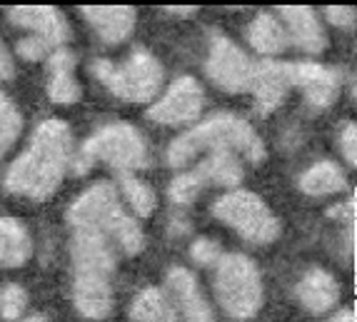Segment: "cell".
<instances>
[{
    "mask_svg": "<svg viewBox=\"0 0 357 322\" xmlns=\"http://www.w3.org/2000/svg\"><path fill=\"white\" fill-rule=\"evenodd\" d=\"M73 158V135L68 123L50 118L36 128L30 145L6 173V190L33 200L50 197L63 183Z\"/></svg>",
    "mask_w": 357,
    "mask_h": 322,
    "instance_id": "cell-1",
    "label": "cell"
},
{
    "mask_svg": "<svg viewBox=\"0 0 357 322\" xmlns=\"http://www.w3.org/2000/svg\"><path fill=\"white\" fill-rule=\"evenodd\" d=\"M203 150H232L248 158L250 162H260L265 158V145L260 135L252 130L248 120L232 113H215L205 123H200L192 130L183 132L167 148V165L185 167L197 153Z\"/></svg>",
    "mask_w": 357,
    "mask_h": 322,
    "instance_id": "cell-2",
    "label": "cell"
},
{
    "mask_svg": "<svg viewBox=\"0 0 357 322\" xmlns=\"http://www.w3.org/2000/svg\"><path fill=\"white\" fill-rule=\"evenodd\" d=\"M68 222L73 230H96L113 238L128 255H137L145 247L143 227L123 210L118 190L110 183H98L77 197L68 210Z\"/></svg>",
    "mask_w": 357,
    "mask_h": 322,
    "instance_id": "cell-3",
    "label": "cell"
},
{
    "mask_svg": "<svg viewBox=\"0 0 357 322\" xmlns=\"http://www.w3.org/2000/svg\"><path fill=\"white\" fill-rule=\"evenodd\" d=\"M96 160H105L107 165L118 167L123 173L143 170L150 165L148 143L140 135V130H135L132 125L113 123V125L100 128L96 135H90L83 143V148L75 153V158H70L73 173H88Z\"/></svg>",
    "mask_w": 357,
    "mask_h": 322,
    "instance_id": "cell-4",
    "label": "cell"
},
{
    "mask_svg": "<svg viewBox=\"0 0 357 322\" xmlns=\"http://www.w3.org/2000/svg\"><path fill=\"white\" fill-rule=\"evenodd\" d=\"M90 70L113 95L130 102H148L150 98L158 95V90L162 88V78H165L160 60L143 48L132 50L120 66L98 58L93 60Z\"/></svg>",
    "mask_w": 357,
    "mask_h": 322,
    "instance_id": "cell-5",
    "label": "cell"
},
{
    "mask_svg": "<svg viewBox=\"0 0 357 322\" xmlns=\"http://www.w3.org/2000/svg\"><path fill=\"white\" fill-rule=\"evenodd\" d=\"M215 295L235 320H250L262 307V277L243 252H227L215 263Z\"/></svg>",
    "mask_w": 357,
    "mask_h": 322,
    "instance_id": "cell-6",
    "label": "cell"
},
{
    "mask_svg": "<svg viewBox=\"0 0 357 322\" xmlns=\"http://www.w3.org/2000/svg\"><path fill=\"white\" fill-rule=\"evenodd\" d=\"M213 215L252 245H268L280 235V220L273 215L268 203L250 190L220 195L213 205Z\"/></svg>",
    "mask_w": 357,
    "mask_h": 322,
    "instance_id": "cell-7",
    "label": "cell"
},
{
    "mask_svg": "<svg viewBox=\"0 0 357 322\" xmlns=\"http://www.w3.org/2000/svg\"><path fill=\"white\" fill-rule=\"evenodd\" d=\"M252 66L255 63L227 36H222V33H213L210 36L205 70H208L210 80L220 90H225V93H245V90L250 88Z\"/></svg>",
    "mask_w": 357,
    "mask_h": 322,
    "instance_id": "cell-8",
    "label": "cell"
},
{
    "mask_svg": "<svg viewBox=\"0 0 357 322\" xmlns=\"http://www.w3.org/2000/svg\"><path fill=\"white\" fill-rule=\"evenodd\" d=\"M205 93L203 85L192 75H180L167 85L162 98L148 110V118L160 125H185L203 113Z\"/></svg>",
    "mask_w": 357,
    "mask_h": 322,
    "instance_id": "cell-9",
    "label": "cell"
},
{
    "mask_svg": "<svg viewBox=\"0 0 357 322\" xmlns=\"http://www.w3.org/2000/svg\"><path fill=\"white\" fill-rule=\"evenodd\" d=\"M73 277H105L110 280L115 270V252L110 238L96 230H75L70 243Z\"/></svg>",
    "mask_w": 357,
    "mask_h": 322,
    "instance_id": "cell-10",
    "label": "cell"
},
{
    "mask_svg": "<svg viewBox=\"0 0 357 322\" xmlns=\"http://www.w3.org/2000/svg\"><path fill=\"white\" fill-rule=\"evenodd\" d=\"M290 85H298L315 110L333 105L342 88V72L320 63H287Z\"/></svg>",
    "mask_w": 357,
    "mask_h": 322,
    "instance_id": "cell-11",
    "label": "cell"
},
{
    "mask_svg": "<svg viewBox=\"0 0 357 322\" xmlns=\"http://www.w3.org/2000/svg\"><path fill=\"white\" fill-rule=\"evenodd\" d=\"M8 18L13 25L30 30L33 38H40L50 48H60L70 36L66 15L58 8L50 6H15L8 10Z\"/></svg>",
    "mask_w": 357,
    "mask_h": 322,
    "instance_id": "cell-12",
    "label": "cell"
},
{
    "mask_svg": "<svg viewBox=\"0 0 357 322\" xmlns=\"http://www.w3.org/2000/svg\"><path fill=\"white\" fill-rule=\"evenodd\" d=\"M287 88H290V75H287V63L278 60H262L252 66L250 88L255 95V110L260 115H268L280 107L285 100Z\"/></svg>",
    "mask_w": 357,
    "mask_h": 322,
    "instance_id": "cell-13",
    "label": "cell"
},
{
    "mask_svg": "<svg viewBox=\"0 0 357 322\" xmlns=\"http://www.w3.org/2000/svg\"><path fill=\"white\" fill-rule=\"evenodd\" d=\"M282 18V28L287 33V40L295 43L305 53H322L328 48V33L322 28L320 18L315 15L312 8L303 6H282L278 8Z\"/></svg>",
    "mask_w": 357,
    "mask_h": 322,
    "instance_id": "cell-14",
    "label": "cell"
},
{
    "mask_svg": "<svg viewBox=\"0 0 357 322\" xmlns=\"http://www.w3.org/2000/svg\"><path fill=\"white\" fill-rule=\"evenodd\" d=\"M167 287L178 298L180 310H183L188 322H215L213 307H210L203 290L197 285V277L188 268L175 265V268L167 270Z\"/></svg>",
    "mask_w": 357,
    "mask_h": 322,
    "instance_id": "cell-15",
    "label": "cell"
},
{
    "mask_svg": "<svg viewBox=\"0 0 357 322\" xmlns=\"http://www.w3.org/2000/svg\"><path fill=\"white\" fill-rule=\"evenodd\" d=\"M295 295H298L300 305L312 315H322L330 312L340 300V282L335 280L328 270L322 268H310L307 273L300 277L295 285Z\"/></svg>",
    "mask_w": 357,
    "mask_h": 322,
    "instance_id": "cell-16",
    "label": "cell"
},
{
    "mask_svg": "<svg viewBox=\"0 0 357 322\" xmlns=\"http://www.w3.org/2000/svg\"><path fill=\"white\" fill-rule=\"evenodd\" d=\"M80 13L96 28L98 36L113 45L128 40L135 28V10L126 6H85L80 8Z\"/></svg>",
    "mask_w": 357,
    "mask_h": 322,
    "instance_id": "cell-17",
    "label": "cell"
},
{
    "mask_svg": "<svg viewBox=\"0 0 357 322\" xmlns=\"http://www.w3.org/2000/svg\"><path fill=\"white\" fill-rule=\"evenodd\" d=\"M73 302L88 320H102L113 310V287L105 277H73Z\"/></svg>",
    "mask_w": 357,
    "mask_h": 322,
    "instance_id": "cell-18",
    "label": "cell"
},
{
    "mask_svg": "<svg viewBox=\"0 0 357 322\" xmlns=\"http://www.w3.org/2000/svg\"><path fill=\"white\" fill-rule=\"evenodd\" d=\"M48 95L53 102L70 105L80 100V85L75 80V58L70 50L58 48L48 58Z\"/></svg>",
    "mask_w": 357,
    "mask_h": 322,
    "instance_id": "cell-19",
    "label": "cell"
},
{
    "mask_svg": "<svg viewBox=\"0 0 357 322\" xmlns=\"http://www.w3.org/2000/svg\"><path fill=\"white\" fill-rule=\"evenodd\" d=\"M33 252L28 230L15 217H0V268H20Z\"/></svg>",
    "mask_w": 357,
    "mask_h": 322,
    "instance_id": "cell-20",
    "label": "cell"
},
{
    "mask_svg": "<svg viewBox=\"0 0 357 322\" xmlns=\"http://www.w3.org/2000/svg\"><path fill=\"white\" fill-rule=\"evenodd\" d=\"M300 190L305 195L320 197V195H335V192L347 190V175L345 170L333 160H320L310 165L298 180Z\"/></svg>",
    "mask_w": 357,
    "mask_h": 322,
    "instance_id": "cell-21",
    "label": "cell"
},
{
    "mask_svg": "<svg viewBox=\"0 0 357 322\" xmlns=\"http://www.w3.org/2000/svg\"><path fill=\"white\" fill-rule=\"evenodd\" d=\"M195 170L205 180V185L235 187L245 178L243 162L238 160V155L232 150H213L208 155V160L200 162Z\"/></svg>",
    "mask_w": 357,
    "mask_h": 322,
    "instance_id": "cell-22",
    "label": "cell"
},
{
    "mask_svg": "<svg viewBox=\"0 0 357 322\" xmlns=\"http://www.w3.org/2000/svg\"><path fill=\"white\" fill-rule=\"evenodd\" d=\"M248 40L260 55H280L287 48V33L282 23L270 13H257L248 25Z\"/></svg>",
    "mask_w": 357,
    "mask_h": 322,
    "instance_id": "cell-23",
    "label": "cell"
},
{
    "mask_svg": "<svg viewBox=\"0 0 357 322\" xmlns=\"http://www.w3.org/2000/svg\"><path fill=\"white\" fill-rule=\"evenodd\" d=\"M130 317L135 322H178L170 300L158 287H145L130 305Z\"/></svg>",
    "mask_w": 357,
    "mask_h": 322,
    "instance_id": "cell-24",
    "label": "cell"
},
{
    "mask_svg": "<svg viewBox=\"0 0 357 322\" xmlns=\"http://www.w3.org/2000/svg\"><path fill=\"white\" fill-rule=\"evenodd\" d=\"M120 190H123V195L128 197L130 208L135 210L140 217H148V215H153L155 192H153V187L145 183V180L135 178V175H130V173H123V175H120Z\"/></svg>",
    "mask_w": 357,
    "mask_h": 322,
    "instance_id": "cell-25",
    "label": "cell"
},
{
    "mask_svg": "<svg viewBox=\"0 0 357 322\" xmlns=\"http://www.w3.org/2000/svg\"><path fill=\"white\" fill-rule=\"evenodd\" d=\"M205 187V180L200 178L197 170H188V173H180L170 180L167 185V195L175 205H190Z\"/></svg>",
    "mask_w": 357,
    "mask_h": 322,
    "instance_id": "cell-26",
    "label": "cell"
},
{
    "mask_svg": "<svg viewBox=\"0 0 357 322\" xmlns=\"http://www.w3.org/2000/svg\"><path fill=\"white\" fill-rule=\"evenodd\" d=\"M25 307H28V293L20 285L10 282L0 290V315L6 320H18Z\"/></svg>",
    "mask_w": 357,
    "mask_h": 322,
    "instance_id": "cell-27",
    "label": "cell"
},
{
    "mask_svg": "<svg viewBox=\"0 0 357 322\" xmlns=\"http://www.w3.org/2000/svg\"><path fill=\"white\" fill-rule=\"evenodd\" d=\"M20 128H23V118H20V113L15 107L0 115V160H3V155L8 153V148L18 140Z\"/></svg>",
    "mask_w": 357,
    "mask_h": 322,
    "instance_id": "cell-28",
    "label": "cell"
},
{
    "mask_svg": "<svg viewBox=\"0 0 357 322\" xmlns=\"http://www.w3.org/2000/svg\"><path fill=\"white\" fill-rule=\"evenodd\" d=\"M220 255H222V250L215 240L197 238L195 243L190 245V257L197 265H215L218 260H220Z\"/></svg>",
    "mask_w": 357,
    "mask_h": 322,
    "instance_id": "cell-29",
    "label": "cell"
},
{
    "mask_svg": "<svg viewBox=\"0 0 357 322\" xmlns=\"http://www.w3.org/2000/svg\"><path fill=\"white\" fill-rule=\"evenodd\" d=\"M50 50L53 48L45 45L40 38L28 36V38H23V40H18V53H20V58H25V60H40V58H45Z\"/></svg>",
    "mask_w": 357,
    "mask_h": 322,
    "instance_id": "cell-30",
    "label": "cell"
},
{
    "mask_svg": "<svg viewBox=\"0 0 357 322\" xmlns=\"http://www.w3.org/2000/svg\"><path fill=\"white\" fill-rule=\"evenodd\" d=\"M340 150L350 165L357 162V128L355 123H347L342 130H340Z\"/></svg>",
    "mask_w": 357,
    "mask_h": 322,
    "instance_id": "cell-31",
    "label": "cell"
},
{
    "mask_svg": "<svg viewBox=\"0 0 357 322\" xmlns=\"http://www.w3.org/2000/svg\"><path fill=\"white\" fill-rule=\"evenodd\" d=\"M325 18H328L330 25H335V28H352L355 25V8H342V6H330L328 10H325Z\"/></svg>",
    "mask_w": 357,
    "mask_h": 322,
    "instance_id": "cell-32",
    "label": "cell"
},
{
    "mask_svg": "<svg viewBox=\"0 0 357 322\" xmlns=\"http://www.w3.org/2000/svg\"><path fill=\"white\" fill-rule=\"evenodd\" d=\"M328 215L330 217H340V220H355V195L347 200V203H342V205H335V208H330L328 210Z\"/></svg>",
    "mask_w": 357,
    "mask_h": 322,
    "instance_id": "cell-33",
    "label": "cell"
},
{
    "mask_svg": "<svg viewBox=\"0 0 357 322\" xmlns=\"http://www.w3.org/2000/svg\"><path fill=\"white\" fill-rule=\"evenodd\" d=\"M15 75V68H13V58L8 53L6 43L0 38V80H10Z\"/></svg>",
    "mask_w": 357,
    "mask_h": 322,
    "instance_id": "cell-34",
    "label": "cell"
},
{
    "mask_svg": "<svg viewBox=\"0 0 357 322\" xmlns=\"http://www.w3.org/2000/svg\"><path fill=\"white\" fill-rule=\"evenodd\" d=\"M167 230H170V235H185V233H190V222L183 220L180 215H173V217H170V225H167Z\"/></svg>",
    "mask_w": 357,
    "mask_h": 322,
    "instance_id": "cell-35",
    "label": "cell"
},
{
    "mask_svg": "<svg viewBox=\"0 0 357 322\" xmlns=\"http://www.w3.org/2000/svg\"><path fill=\"white\" fill-rule=\"evenodd\" d=\"M328 322H355V312H352V310H342V312H337L335 317H330Z\"/></svg>",
    "mask_w": 357,
    "mask_h": 322,
    "instance_id": "cell-36",
    "label": "cell"
},
{
    "mask_svg": "<svg viewBox=\"0 0 357 322\" xmlns=\"http://www.w3.org/2000/svg\"><path fill=\"white\" fill-rule=\"evenodd\" d=\"M13 107H15V105H13V102L8 100V95H6V93H3V90H0V115H3V113H8V110H13Z\"/></svg>",
    "mask_w": 357,
    "mask_h": 322,
    "instance_id": "cell-37",
    "label": "cell"
},
{
    "mask_svg": "<svg viewBox=\"0 0 357 322\" xmlns=\"http://www.w3.org/2000/svg\"><path fill=\"white\" fill-rule=\"evenodd\" d=\"M167 13H173V15H192L197 8H165Z\"/></svg>",
    "mask_w": 357,
    "mask_h": 322,
    "instance_id": "cell-38",
    "label": "cell"
},
{
    "mask_svg": "<svg viewBox=\"0 0 357 322\" xmlns=\"http://www.w3.org/2000/svg\"><path fill=\"white\" fill-rule=\"evenodd\" d=\"M25 322H48V320H45V317H40V315H36V317H28Z\"/></svg>",
    "mask_w": 357,
    "mask_h": 322,
    "instance_id": "cell-39",
    "label": "cell"
}]
</instances>
